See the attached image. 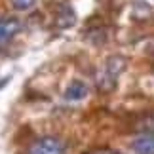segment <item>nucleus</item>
I'll use <instances>...</instances> for the list:
<instances>
[{
  "instance_id": "obj_1",
  "label": "nucleus",
  "mask_w": 154,
  "mask_h": 154,
  "mask_svg": "<svg viewBox=\"0 0 154 154\" xmlns=\"http://www.w3.org/2000/svg\"><path fill=\"white\" fill-rule=\"evenodd\" d=\"M27 154H65V145L57 137H42L31 145Z\"/></svg>"
},
{
  "instance_id": "obj_2",
  "label": "nucleus",
  "mask_w": 154,
  "mask_h": 154,
  "mask_svg": "<svg viewBox=\"0 0 154 154\" xmlns=\"http://www.w3.org/2000/svg\"><path fill=\"white\" fill-rule=\"evenodd\" d=\"M19 31H21V21L19 19H14V17L0 19V44L11 40Z\"/></svg>"
},
{
  "instance_id": "obj_3",
  "label": "nucleus",
  "mask_w": 154,
  "mask_h": 154,
  "mask_svg": "<svg viewBox=\"0 0 154 154\" xmlns=\"http://www.w3.org/2000/svg\"><path fill=\"white\" fill-rule=\"evenodd\" d=\"M76 23V14L70 6H61L57 10V15H55V27L57 29H69V27H74Z\"/></svg>"
},
{
  "instance_id": "obj_4",
  "label": "nucleus",
  "mask_w": 154,
  "mask_h": 154,
  "mask_svg": "<svg viewBox=\"0 0 154 154\" xmlns=\"http://www.w3.org/2000/svg\"><path fill=\"white\" fill-rule=\"evenodd\" d=\"M133 150L137 154H154V133H143L133 141Z\"/></svg>"
},
{
  "instance_id": "obj_5",
  "label": "nucleus",
  "mask_w": 154,
  "mask_h": 154,
  "mask_svg": "<svg viewBox=\"0 0 154 154\" xmlns=\"http://www.w3.org/2000/svg\"><path fill=\"white\" fill-rule=\"evenodd\" d=\"M86 95H88V86L80 80L72 82V84L67 88V91H65V99H67V101H82Z\"/></svg>"
},
{
  "instance_id": "obj_6",
  "label": "nucleus",
  "mask_w": 154,
  "mask_h": 154,
  "mask_svg": "<svg viewBox=\"0 0 154 154\" xmlns=\"http://www.w3.org/2000/svg\"><path fill=\"white\" fill-rule=\"evenodd\" d=\"M126 63H128L126 57H122V55H110L109 59H106L105 72H109L112 76H118L124 69H126Z\"/></svg>"
},
{
  "instance_id": "obj_7",
  "label": "nucleus",
  "mask_w": 154,
  "mask_h": 154,
  "mask_svg": "<svg viewBox=\"0 0 154 154\" xmlns=\"http://www.w3.org/2000/svg\"><path fill=\"white\" fill-rule=\"evenodd\" d=\"M135 129L143 133H154V112H149V114H143L135 122Z\"/></svg>"
},
{
  "instance_id": "obj_8",
  "label": "nucleus",
  "mask_w": 154,
  "mask_h": 154,
  "mask_svg": "<svg viewBox=\"0 0 154 154\" xmlns=\"http://www.w3.org/2000/svg\"><path fill=\"white\" fill-rule=\"evenodd\" d=\"M152 15V10L143 2H135L133 6V19L135 21H149Z\"/></svg>"
},
{
  "instance_id": "obj_9",
  "label": "nucleus",
  "mask_w": 154,
  "mask_h": 154,
  "mask_svg": "<svg viewBox=\"0 0 154 154\" xmlns=\"http://www.w3.org/2000/svg\"><path fill=\"white\" fill-rule=\"evenodd\" d=\"M97 86H99V90L105 91V93L112 91L116 88V76H112L109 72H103L101 76H99V80H97Z\"/></svg>"
},
{
  "instance_id": "obj_10",
  "label": "nucleus",
  "mask_w": 154,
  "mask_h": 154,
  "mask_svg": "<svg viewBox=\"0 0 154 154\" xmlns=\"http://www.w3.org/2000/svg\"><path fill=\"white\" fill-rule=\"evenodd\" d=\"M11 6H14L15 10H19V11H27V10H31L34 4H36V0H10Z\"/></svg>"
}]
</instances>
